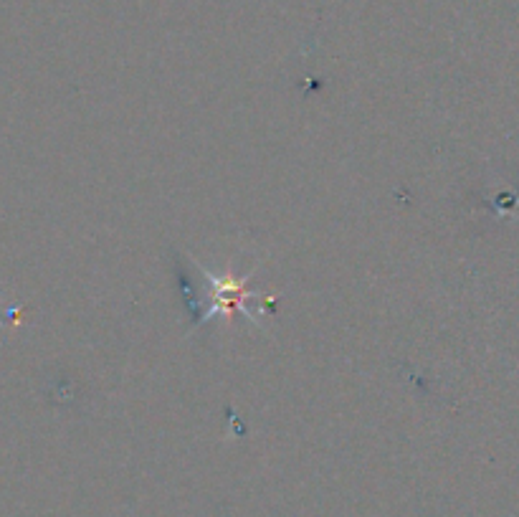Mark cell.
Returning <instances> with one entry per match:
<instances>
[{"mask_svg": "<svg viewBox=\"0 0 519 517\" xmlns=\"http://www.w3.org/2000/svg\"><path fill=\"white\" fill-rule=\"evenodd\" d=\"M213 284H216V294H213V310H211V315H216L218 310H223V312H231V310H241L244 312L246 317H251L249 312L244 310V307H241V302H244V297L246 294L241 292V284L238 282H226V279H211ZM208 315V317H211Z\"/></svg>", "mask_w": 519, "mask_h": 517, "instance_id": "cell-1", "label": "cell"}]
</instances>
